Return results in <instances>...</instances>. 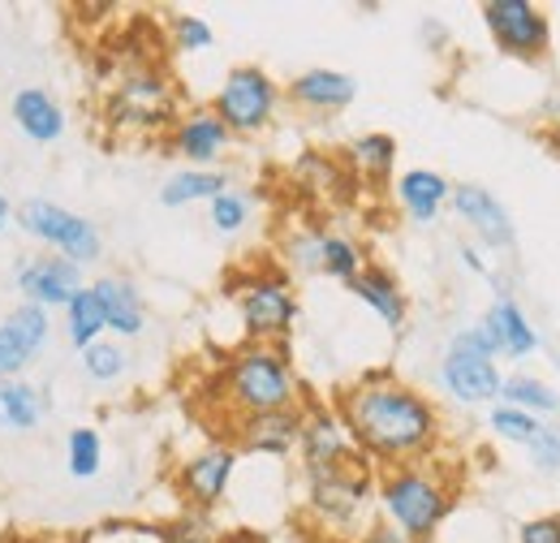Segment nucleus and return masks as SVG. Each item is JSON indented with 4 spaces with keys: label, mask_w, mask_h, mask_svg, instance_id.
Listing matches in <instances>:
<instances>
[{
    "label": "nucleus",
    "mask_w": 560,
    "mask_h": 543,
    "mask_svg": "<svg viewBox=\"0 0 560 543\" xmlns=\"http://www.w3.org/2000/svg\"><path fill=\"white\" fill-rule=\"evenodd\" d=\"M220 393L237 418L302 406V380L284 345H259V340H246L242 349L229 354L220 371Z\"/></svg>",
    "instance_id": "obj_3"
},
{
    "label": "nucleus",
    "mask_w": 560,
    "mask_h": 543,
    "mask_svg": "<svg viewBox=\"0 0 560 543\" xmlns=\"http://www.w3.org/2000/svg\"><path fill=\"white\" fill-rule=\"evenodd\" d=\"M284 95L306 108V113H346L353 100H358V78L353 73H341V69H302Z\"/></svg>",
    "instance_id": "obj_17"
},
{
    "label": "nucleus",
    "mask_w": 560,
    "mask_h": 543,
    "mask_svg": "<svg viewBox=\"0 0 560 543\" xmlns=\"http://www.w3.org/2000/svg\"><path fill=\"white\" fill-rule=\"evenodd\" d=\"M337 409L350 427L358 453L380 466L431 462L444 436V418L435 402L401 384L393 371H366L362 380H353L337 397Z\"/></svg>",
    "instance_id": "obj_1"
},
{
    "label": "nucleus",
    "mask_w": 560,
    "mask_h": 543,
    "mask_svg": "<svg viewBox=\"0 0 560 543\" xmlns=\"http://www.w3.org/2000/svg\"><path fill=\"white\" fill-rule=\"evenodd\" d=\"M173 155L186 160V169H215L224 160V151L233 147V135L224 130V122L211 108H186L177 113L173 130H168Z\"/></svg>",
    "instance_id": "obj_14"
},
{
    "label": "nucleus",
    "mask_w": 560,
    "mask_h": 543,
    "mask_svg": "<svg viewBox=\"0 0 560 543\" xmlns=\"http://www.w3.org/2000/svg\"><path fill=\"white\" fill-rule=\"evenodd\" d=\"M280 82L264 66H233L224 73V82L215 86V100L208 108L224 122V130L237 138L264 135L277 122L280 108Z\"/></svg>",
    "instance_id": "obj_5"
},
{
    "label": "nucleus",
    "mask_w": 560,
    "mask_h": 543,
    "mask_svg": "<svg viewBox=\"0 0 560 543\" xmlns=\"http://www.w3.org/2000/svg\"><path fill=\"white\" fill-rule=\"evenodd\" d=\"M108 113L117 126H130V130H160V126H173L177 122V86L164 69L139 66L130 69L117 86H113V100H108Z\"/></svg>",
    "instance_id": "obj_8"
},
{
    "label": "nucleus",
    "mask_w": 560,
    "mask_h": 543,
    "mask_svg": "<svg viewBox=\"0 0 560 543\" xmlns=\"http://www.w3.org/2000/svg\"><path fill=\"white\" fill-rule=\"evenodd\" d=\"M375 500H380V522H388L397 535L410 543H431L440 535L444 518L457 505V483L435 462L415 466H388L375 478Z\"/></svg>",
    "instance_id": "obj_2"
},
{
    "label": "nucleus",
    "mask_w": 560,
    "mask_h": 543,
    "mask_svg": "<svg viewBox=\"0 0 560 543\" xmlns=\"http://www.w3.org/2000/svg\"><path fill=\"white\" fill-rule=\"evenodd\" d=\"M13 280H18L22 302L44 307V311H66L73 293L86 289L82 268L70 264V259H61V255H26L13 268Z\"/></svg>",
    "instance_id": "obj_12"
},
{
    "label": "nucleus",
    "mask_w": 560,
    "mask_h": 543,
    "mask_svg": "<svg viewBox=\"0 0 560 543\" xmlns=\"http://www.w3.org/2000/svg\"><path fill=\"white\" fill-rule=\"evenodd\" d=\"M457 255H462V268H466V272H475V276H483V280H491V264L483 259V255H479V246L462 242V251H457Z\"/></svg>",
    "instance_id": "obj_41"
},
{
    "label": "nucleus",
    "mask_w": 560,
    "mask_h": 543,
    "mask_svg": "<svg viewBox=\"0 0 560 543\" xmlns=\"http://www.w3.org/2000/svg\"><path fill=\"white\" fill-rule=\"evenodd\" d=\"M66 466H70V478L78 483H91L104 471V440L95 427H70L66 436Z\"/></svg>",
    "instance_id": "obj_30"
},
{
    "label": "nucleus",
    "mask_w": 560,
    "mask_h": 543,
    "mask_svg": "<svg viewBox=\"0 0 560 543\" xmlns=\"http://www.w3.org/2000/svg\"><path fill=\"white\" fill-rule=\"evenodd\" d=\"M362 268H366V251L353 238H346V233H324L319 238V272L324 276L353 285L362 276Z\"/></svg>",
    "instance_id": "obj_29"
},
{
    "label": "nucleus",
    "mask_w": 560,
    "mask_h": 543,
    "mask_svg": "<svg viewBox=\"0 0 560 543\" xmlns=\"http://www.w3.org/2000/svg\"><path fill=\"white\" fill-rule=\"evenodd\" d=\"M298 431H302V406L277 409V414H250V418H237L233 449L259 453V458H289L298 449Z\"/></svg>",
    "instance_id": "obj_18"
},
{
    "label": "nucleus",
    "mask_w": 560,
    "mask_h": 543,
    "mask_svg": "<svg viewBox=\"0 0 560 543\" xmlns=\"http://www.w3.org/2000/svg\"><path fill=\"white\" fill-rule=\"evenodd\" d=\"M298 453H302V471H328V466H346L358 462V444H353L350 427L337 406L311 402L302 406V431H298Z\"/></svg>",
    "instance_id": "obj_10"
},
{
    "label": "nucleus",
    "mask_w": 560,
    "mask_h": 543,
    "mask_svg": "<svg viewBox=\"0 0 560 543\" xmlns=\"http://www.w3.org/2000/svg\"><path fill=\"white\" fill-rule=\"evenodd\" d=\"M500 380L504 376H500L495 358L462 354V349H444V358H440V384L462 406H491L500 397Z\"/></svg>",
    "instance_id": "obj_16"
},
{
    "label": "nucleus",
    "mask_w": 560,
    "mask_h": 543,
    "mask_svg": "<svg viewBox=\"0 0 560 543\" xmlns=\"http://www.w3.org/2000/svg\"><path fill=\"white\" fill-rule=\"evenodd\" d=\"M346 160H350V169L358 177H366V182H388L393 169H397V138L384 135V130H366V135H358L350 147H346Z\"/></svg>",
    "instance_id": "obj_25"
},
{
    "label": "nucleus",
    "mask_w": 560,
    "mask_h": 543,
    "mask_svg": "<svg viewBox=\"0 0 560 543\" xmlns=\"http://www.w3.org/2000/svg\"><path fill=\"white\" fill-rule=\"evenodd\" d=\"M350 293L366 311H375V320H384L393 333L406 328V320H410V298H406L401 280L384 268V264H366L362 276L350 285Z\"/></svg>",
    "instance_id": "obj_21"
},
{
    "label": "nucleus",
    "mask_w": 560,
    "mask_h": 543,
    "mask_svg": "<svg viewBox=\"0 0 560 543\" xmlns=\"http://www.w3.org/2000/svg\"><path fill=\"white\" fill-rule=\"evenodd\" d=\"M488 423H491V431L500 436V440H509V444H530L535 440V431L544 427V418H535V414H526V409H517V406H491L488 414Z\"/></svg>",
    "instance_id": "obj_34"
},
{
    "label": "nucleus",
    "mask_w": 560,
    "mask_h": 543,
    "mask_svg": "<svg viewBox=\"0 0 560 543\" xmlns=\"http://www.w3.org/2000/svg\"><path fill=\"white\" fill-rule=\"evenodd\" d=\"M168 31H173L177 53H208L211 44H215L211 22H208V18H199V13H173Z\"/></svg>",
    "instance_id": "obj_35"
},
{
    "label": "nucleus",
    "mask_w": 560,
    "mask_h": 543,
    "mask_svg": "<svg viewBox=\"0 0 560 543\" xmlns=\"http://www.w3.org/2000/svg\"><path fill=\"white\" fill-rule=\"evenodd\" d=\"M52 337V320L44 307L18 302L4 320H0V380H18Z\"/></svg>",
    "instance_id": "obj_13"
},
{
    "label": "nucleus",
    "mask_w": 560,
    "mask_h": 543,
    "mask_svg": "<svg viewBox=\"0 0 560 543\" xmlns=\"http://www.w3.org/2000/svg\"><path fill=\"white\" fill-rule=\"evenodd\" d=\"M91 289L100 298L108 337H121V340L142 337V328H147V302H142L139 285L130 276H100Z\"/></svg>",
    "instance_id": "obj_20"
},
{
    "label": "nucleus",
    "mask_w": 560,
    "mask_h": 543,
    "mask_svg": "<svg viewBox=\"0 0 560 543\" xmlns=\"http://www.w3.org/2000/svg\"><path fill=\"white\" fill-rule=\"evenodd\" d=\"M393 199L415 224H435V216L453 199V182L444 173H435V169H406L393 182Z\"/></svg>",
    "instance_id": "obj_22"
},
{
    "label": "nucleus",
    "mask_w": 560,
    "mask_h": 543,
    "mask_svg": "<svg viewBox=\"0 0 560 543\" xmlns=\"http://www.w3.org/2000/svg\"><path fill=\"white\" fill-rule=\"evenodd\" d=\"M220 190H229V173L224 169H182L160 186V204L164 207H190L211 204Z\"/></svg>",
    "instance_id": "obj_26"
},
{
    "label": "nucleus",
    "mask_w": 560,
    "mask_h": 543,
    "mask_svg": "<svg viewBox=\"0 0 560 543\" xmlns=\"http://www.w3.org/2000/svg\"><path fill=\"white\" fill-rule=\"evenodd\" d=\"M48 393L31 380H0V427L4 431H35L48 418Z\"/></svg>",
    "instance_id": "obj_24"
},
{
    "label": "nucleus",
    "mask_w": 560,
    "mask_h": 543,
    "mask_svg": "<svg viewBox=\"0 0 560 543\" xmlns=\"http://www.w3.org/2000/svg\"><path fill=\"white\" fill-rule=\"evenodd\" d=\"M104 337H108V324H104V311H100L95 289L86 285V289L73 293L70 307H66V340L82 354L86 345H95V340H104Z\"/></svg>",
    "instance_id": "obj_27"
},
{
    "label": "nucleus",
    "mask_w": 560,
    "mask_h": 543,
    "mask_svg": "<svg viewBox=\"0 0 560 543\" xmlns=\"http://www.w3.org/2000/svg\"><path fill=\"white\" fill-rule=\"evenodd\" d=\"M448 204H453V211L470 224V233H475L483 246H491V251H513L517 224H513L509 207L500 204L488 186L462 182V186H453V199H448Z\"/></svg>",
    "instance_id": "obj_15"
},
{
    "label": "nucleus",
    "mask_w": 560,
    "mask_h": 543,
    "mask_svg": "<svg viewBox=\"0 0 560 543\" xmlns=\"http://www.w3.org/2000/svg\"><path fill=\"white\" fill-rule=\"evenodd\" d=\"M233 298H237V315H242L246 337L259 340V345H284L293 324H298V315H302L298 293L280 272L242 276L233 285Z\"/></svg>",
    "instance_id": "obj_7"
},
{
    "label": "nucleus",
    "mask_w": 560,
    "mask_h": 543,
    "mask_svg": "<svg viewBox=\"0 0 560 543\" xmlns=\"http://www.w3.org/2000/svg\"><path fill=\"white\" fill-rule=\"evenodd\" d=\"M328 543H346V540H328Z\"/></svg>",
    "instance_id": "obj_46"
},
{
    "label": "nucleus",
    "mask_w": 560,
    "mask_h": 543,
    "mask_svg": "<svg viewBox=\"0 0 560 543\" xmlns=\"http://www.w3.org/2000/svg\"><path fill=\"white\" fill-rule=\"evenodd\" d=\"M358 543H410V540H406V535H397L388 522H371V527H362Z\"/></svg>",
    "instance_id": "obj_40"
},
{
    "label": "nucleus",
    "mask_w": 560,
    "mask_h": 543,
    "mask_svg": "<svg viewBox=\"0 0 560 543\" xmlns=\"http://www.w3.org/2000/svg\"><path fill=\"white\" fill-rule=\"evenodd\" d=\"M31 543H91V535H73V540H31Z\"/></svg>",
    "instance_id": "obj_45"
},
{
    "label": "nucleus",
    "mask_w": 560,
    "mask_h": 543,
    "mask_svg": "<svg viewBox=\"0 0 560 543\" xmlns=\"http://www.w3.org/2000/svg\"><path fill=\"white\" fill-rule=\"evenodd\" d=\"M155 540L160 543H215V522H211V513L203 509H186V513H177L173 522H164L160 531H155Z\"/></svg>",
    "instance_id": "obj_33"
},
{
    "label": "nucleus",
    "mask_w": 560,
    "mask_h": 543,
    "mask_svg": "<svg viewBox=\"0 0 560 543\" xmlns=\"http://www.w3.org/2000/svg\"><path fill=\"white\" fill-rule=\"evenodd\" d=\"M371 496H375V471L366 458L306 475V513L332 540H346L350 531L366 522Z\"/></svg>",
    "instance_id": "obj_4"
},
{
    "label": "nucleus",
    "mask_w": 560,
    "mask_h": 543,
    "mask_svg": "<svg viewBox=\"0 0 560 543\" xmlns=\"http://www.w3.org/2000/svg\"><path fill=\"white\" fill-rule=\"evenodd\" d=\"M9 117L13 126L22 130V138L48 147V142H61L66 138V108L52 91L44 86H18L13 100H9Z\"/></svg>",
    "instance_id": "obj_19"
},
{
    "label": "nucleus",
    "mask_w": 560,
    "mask_h": 543,
    "mask_svg": "<svg viewBox=\"0 0 560 543\" xmlns=\"http://www.w3.org/2000/svg\"><path fill=\"white\" fill-rule=\"evenodd\" d=\"M18 229L26 238H35L39 246H48V255H61V259H70L78 268H86V264H95L104 255L100 229L86 216H78L73 207L52 204L44 195L18 204Z\"/></svg>",
    "instance_id": "obj_6"
},
{
    "label": "nucleus",
    "mask_w": 560,
    "mask_h": 543,
    "mask_svg": "<svg viewBox=\"0 0 560 543\" xmlns=\"http://www.w3.org/2000/svg\"><path fill=\"white\" fill-rule=\"evenodd\" d=\"M526 453H530V466L539 471V475H560V427H539L535 431V440L526 444Z\"/></svg>",
    "instance_id": "obj_36"
},
{
    "label": "nucleus",
    "mask_w": 560,
    "mask_h": 543,
    "mask_svg": "<svg viewBox=\"0 0 560 543\" xmlns=\"http://www.w3.org/2000/svg\"><path fill=\"white\" fill-rule=\"evenodd\" d=\"M250 211H255V199H250L246 190L229 186V190H220V195L208 204V220H211V229H215V233L233 238V233H242V229L250 224Z\"/></svg>",
    "instance_id": "obj_32"
},
{
    "label": "nucleus",
    "mask_w": 560,
    "mask_h": 543,
    "mask_svg": "<svg viewBox=\"0 0 560 543\" xmlns=\"http://www.w3.org/2000/svg\"><path fill=\"white\" fill-rule=\"evenodd\" d=\"M126 371H130V354H126L121 340L104 337L82 349V376H86V380H95V384H117Z\"/></svg>",
    "instance_id": "obj_31"
},
{
    "label": "nucleus",
    "mask_w": 560,
    "mask_h": 543,
    "mask_svg": "<svg viewBox=\"0 0 560 543\" xmlns=\"http://www.w3.org/2000/svg\"><path fill=\"white\" fill-rule=\"evenodd\" d=\"M483 328L491 333L495 349L509 354V358H530L539 349V333H535V324L526 320V311L513 293H495V302L483 315Z\"/></svg>",
    "instance_id": "obj_23"
},
{
    "label": "nucleus",
    "mask_w": 560,
    "mask_h": 543,
    "mask_svg": "<svg viewBox=\"0 0 560 543\" xmlns=\"http://www.w3.org/2000/svg\"><path fill=\"white\" fill-rule=\"evenodd\" d=\"M319 229H302V233H289L284 238V259L298 272H319Z\"/></svg>",
    "instance_id": "obj_37"
},
{
    "label": "nucleus",
    "mask_w": 560,
    "mask_h": 543,
    "mask_svg": "<svg viewBox=\"0 0 560 543\" xmlns=\"http://www.w3.org/2000/svg\"><path fill=\"white\" fill-rule=\"evenodd\" d=\"M483 26H488L491 44L517 61H539L552 48V22L530 0H488Z\"/></svg>",
    "instance_id": "obj_9"
},
{
    "label": "nucleus",
    "mask_w": 560,
    "mask_h": 543,
    "mask_svg": "<svg viewBox=\"0 0 560 543\" xmlns=\"http://www.w3.org/2000/svg\"><path fill=\"white\" fill-rule=\"evenodd\" d=\"M517 543H560V513H539L517 527Z\"/></svg>",
    "instance_id": "obj_39"
},
{
    "label": "nucleus",
    "mask_w": 560,
    "mask_h": 543,
    "mask_svg": "<svg viewBox=\"0 0 560 543\" xmlns=\"http://www.w3.org/2000/svg\"><path fill=\"white\" fill-rule=\"evenodd\" d=\"M233 475H237V449L233 444H203L199 453H190L177 466V492L186 496V509L211 513L229 496Z\"/></svg>",
    "instance_id": "obj_11"
},
{
    "label": "nucleus",
    "mask_w": 560,
    "mask_h": 543,
    "mask_svg": "<svg viewBox=\"0 0 560 543\" xmlns=\"http://www.w3.org/2000/svg\"><path fill=\"white\" fill-rule=\"evenodd\" d=\"M215 543H264V535H255V531H237V535H220Z\"/></svg>",
    "instance_id": "obj_43"
},
{
    "label": "nucleus",
    "mask_w": 560,
    "mask_h": 543,
    "mask_svg": "<svg viewBox=\"0 0 560 543\" xmlns=\"http://www.w3.org/2000/svg\"><path fill=\"white\" fill-rule=\"evenodd\" d=\"M548 142H552V151L560 155V117L552 122V130H548Z\"/></svg>",
    "instance_id": "obj_44"
},
{
    "label": "nucleus",
    "mask_w": 560,
    "mask_h": 543,
    "mask_svg": "<svg viewBox=\"0 0 560 543\" xmlns=\"http://www.w3.org/2000/svg\"><path fill=\"white\" fill-rule=\"evenodd\" d=\"M9 224H13V204H9V195L0 190V233H9Z\"/></svg>",
    "instance_id": "obj_42"
},
{
    "label": "nucleus",
    "mask_w": 560,
    "mask_h": 543,
    "mask_svg": "<svg viewBox=\"0 0 560 543\" xmlns=\"http://www.w3.org/2000/svg\"><path fill=\"white\" fill-rule=\"evenodd\" d=\"M448 349H462V354H479V358H500V349H495L491 333L483 328V320H479V324H470V328H457V333L448 337Z\"/></svg>",
    "instance_id": "obj_38"
},
{
    "label": "nucleus",
    "mask_w": 560,
    "mask_h": 543,
    "mask_svg": "<svg viewBox=\"0 0 560 543\" xmlns=\"http://www.w3.org/2000/svg\"><path fill=\"white\" fill-rule=\"evenodd\" d=\"M500 402L544 418V414H557L560 409V393L548 380H539V376H504L500 380Z\"/></svg>",
    "instance_id": "obj_28"
}]
</instances>
